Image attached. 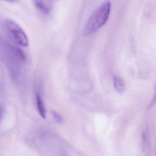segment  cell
<instances>
[{"instance_id":"obj_1","label":"cell","mask_w":156,"mask_h":156,"mask_svg":"<svg viewBox=\"0 0 156 156\" xmlns=\"http://www.w3.org/2000/svg\"><path fill=\"white\" fill-rule=\"evenodd\" d=\"M111 9V3L109 1H106L100 5L87 21L83 28L82 35L86 36L92 34L103 26L108 21Z\"/></svg>"},{"instance_id":"obj_2","label":"cell","mask_w":156,"mask_h":156,"mask_svg":"<svg viewBox=\"0 0 156 156\" xmlns=\"http://www.w3.org/2000/svg\"><path fill=\"white\" fill-rule=\"evenodd\" d=\"M5 32L8 38L17 45L26 47L29 45V41L24 30L14 21L6 19L3 23Z\"/></svg>"},{"instance_id":"obj_3","label":"cell","mask_w":156,"mask_h":156,"mask_svg":"<svg viewBox=\"0 0 156 156\" xmlns=\"http://www.w3.org/2000/svg\"><path fill=\"white\" fill-rule=\"evenodd\" d=\"M34 5L39 11L48 14L51 11L52 0H33Z\"/></svg>"},{"instance_id":"obj_4","label":"cell","mask_w":156,"mask_h":156,"mask_svg":"<svg viewBox=\"0 0 156 156\" xmlns=\"http://www.w3.org/2000/svg\"><path fill=\"white\" fill-rule=\"evenodd\" d=\"M36 101L37 107L39 115L42 118L45 119L46 116V110L45 106L40 94H37L36 95Z\"/></svg>"},{"instance_id":"obj_5","label":"cell","mask_w":156,"mask_h":156,"mask_svg":"<svg viewBox=\"0 0 156 156\" xmlns=\"http://www.w3.org/2000/svg\"><path fill=\"white\" fill-rule=\"evenodd\" d=\"M113 83L115 90L120 93H122L125 89V83L120 77L115 76L113 78Z\"/></svg>"},{"instance_id":"obj_6","label":"cell","mask_w":156,"mask_h":156,"mask_svg":"<svg viewBox=\"0 0 156 156\" xmlns=\"http://www.w3.org/2000/svg\"><path fill=\"white\" fill-rule=\"evenodd\" d=\"M52 113L54 118L56 120L57 122L60 123L62 122H63V118L57 112L55 111H53Z\"/></svg>"},{"instance_id":"obj_7","label":"cell","mask_w":156,"mask_h":156,"mask_svg":"<svg viewBox=\"0 0 156 156\" xmlns=\"http://www.w3.org/2000/svg\"><path fill=\"white\" fill-rule=\"evenodd\" d=\"M7 2H9L10 3H16L18 1V0H5Z\"/></svg>"},{"instance_id":"obj_8","label":"cell","mask_w":156,"mask_h":156,"mask_svg":"<svg viewBox=\"0 0 156 156\" xmlns=\"http://www.w3.org/2000/svg\"><path fill=\"white\" fill-rule=\"evenodd\" d=\"M2 114V107L0 106V119H1Z\"/></svg>"}]
</instances>
